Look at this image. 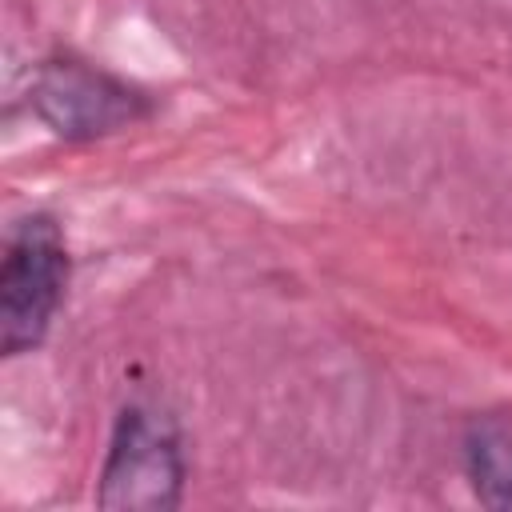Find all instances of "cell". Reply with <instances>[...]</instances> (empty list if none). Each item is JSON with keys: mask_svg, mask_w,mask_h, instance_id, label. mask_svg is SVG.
Segmentation results:
<instances>
[{"mask_svg": "<svg viewBox=\"0 0 512 512\" xmlns=\"http://www.w3.org/2000/svg\"><path fill=\"white\" fill-rule=\"evenodd\" d=\"M464 456L476 496L488 508H512V424L500 416L476 420L468 428Z\"/></svg>", "mask_w": 512, "mask_h": 512, "instance_id": "277c9868", "label": "cell"}, {"mask_svg": "<svg viewBox=\"0 0 512 512\" xmlns=\"http://www.w3.org/2000/svg\"><path fill=\"white\" fill-rule=\"evenodd\" d=\"M36 112L68 140L116 132L144 116V96L76 60H56L36 80Z\"/></svg>", "mask_w": 512, "mask_h": 512, "instance_id": "3957f363", "label": "cell"}, {"mask_svg": "<svg viewBox=\"0 0 512 512\" xmlns=\"http://www.w3.org/2000/svg\"><path fill=\"white\" fill-rule=\"evenodd\" d=\"M64 280H68V256H64V240L56 232L52 220H28L4 256L0 268V344L4 352H24L32 348L60 296H64Z\"/></svg>", "mask_w": 512, "mask_h": 512, "instance_id": "7a4b0ae2", "label": "cell"}, {"mask_svg": "<svg viewBox=\"0 0 512 512\" xmlns=\"http://www.w3.org/2000/svg\"><path fill=\"white\" fill-rule=\"evenodd\" d=\"M184 460L176 428L148 408H128L116 424L104 476L100 504L124 512H164L180 500Z\"/></svg>", "mask_w": 512, "mask_h": 512, "instance_id": "6da1fadb", "label": "cell"}]
</instances>
